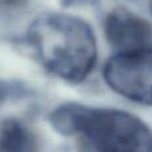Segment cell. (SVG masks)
Instances as JSON below:
<instances>
[{"mask_svg":"<svg viewBox=\"0 0 152 152\" xmlns=\"http://www.w3.org/2000/svg\"><path fill=\"white\" fill-rule=\"evenodd\" d=\"M37 150L36 139L32 131L18 119L0 121V151L29 152Z\"/></svg>","mask_w":152,"mask_h":152,"instance_id":"5b68a950","label":"cell"},{"mask_svg":"<svg viewBox=\"0 0 152 152\" xmlns=\"http://www.w3.org/2000/svg\"><path fill=\"white\" fill-rule=\"evenodd\" d=\"M26 37L39 63L69 83L86 80L96 64V37L80 18L45 12L31 23Z\"/></svg>","mask_w":152,"mask_h":152,"instance_id":"6da1fadb","label":"cell"},{"mask_svg":"<svg viewBox=\"0 0 152 152\" xmlns=\"http://www.w3.org/2000/svg\"><path fill=\"white\" fill-rule=\"evenodd\" d=\"M131 1L136 3L137 5H142L143 8H145L152 15V0H131Z\"/></svg>","mask_w":152,"mask_h":152,"instance_id":"52a82bcc","label":"cell"},{"mask_svg":"<svg viewBox=\"0 0 152 152\" xmlns=\"http://www.w3.org/2000/svg\"><path fill=\"white\" fill-rule=\"evenodd\" d=\"M108 43L119 52L151 47L152 26L126 8H116L104 21Z\"/></svg>","mask_w":152,"mask_h":152,"instance_id":"277c9868","label":"cell"},{"mask_svg":"<svg viewBox=\"0 0 152 152\" xmlns=\"http://www.w3.org/2000/svg\"><path fill=\"white\" fill-rule=\"evenodd\" d=\"M26 0H0V8H8V7H16V5L24 3Z\"/></svg>","mask_w":152,"mask_h":152,"instance_id":"8992f818","label":"cell"},{"mask_svg":"<svg viewBox=\"0 0 152 152\" xmlns=\"http://www.w3.org/2000/svg\"><path fill=\"white\" fill-rule=\"evenodd\" d=\"M52 127L61 135L79 136L95 151H152V132L139 118L120 110L66 103L52 111Z\"/></svg>","mask_w":152,"mask_h":152,"instance_id":"7a4b0ae2","label":"cell"},{"mask_svg":"<svg viewBox=\"0 0 152 152\" xmlns=\"http://www.w3.org/2000/svg\"><path fill=\"white\" fill-rule=\"evenodd\" d=\"M103 76L108 87L120 96L152 105V47L116 53L107 60Z\"/></svg>","mask_w":152,"mask_h":152,"instance_id":"3957f363","label":"cell"}]
</instances>
